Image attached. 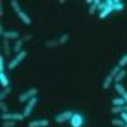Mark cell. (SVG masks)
<instances>
[{
  "label": "cell",
  "mask_w": 127,
  "mask_h": 127,
  "mask_svg": "<svg viewBox=\"0 0 127 127\" xmlns=\"http://www.w3.org/2000/svg\"><path fill=\"white\" fill-rule=\"evenodd\" d=\"M11 8L14 9V12L17 14V17L25 23V25H31L32 23V20H31V17L28 15V12H25L23 9H22V6H20V3L17 2V0H12L11 2Z\"/></svg>",
  "instance_id": "obj_1"
},
{
  "label": "cell",
  "mask_w": 127,
  "mask_h": 127,
  "mask_svg": "<svg viewBox=\"0 0 127 127\" xmlns=\"http://www.w3.org/2000/svg\"><path fill=\"white\" fill-rule=\"evenodd\" d=\"M120 70H121V67L118 66V64L112 67V70L109 72L107 77H106V78H104V81H103V89H109V87H110V86L115 83V77L118 75V72H120Z\"/></svg>",
  "instance_id": "obj_2"
},
{
  "label": "cell",
  "mask_w": 127,
  "mask_h": 127,
  "mask_svg": "<svg viewBox=\"0 0 127 127\" xmlns=\"http://www.w3.org/2000/svg\"><path fill=\"white\" fill-rule=\"evenodd\" d=\"M0 34H2L3 40H9V41H17L20 37V32L19 31H14V29H3L0 28Z\"/></svg>",
  "instance_id": "obj_3"
},
{
  "label": "cell",
  "mask_w": 127,
  "mask_h": 127,
  "mask_svg": "<svg viewBox=\"0 0 127 127\" xmlns=\"http://www.w3.org/2000/svg\"><path fill=\"white\" fill-rule=\"evenodd\" d=\"M37 94H38V90L35 89V87H31V89L25 90L23 94H20V95H19V101H20V103H23V104H26V103L29 101V99H32V98L37 96Z\"/></svg>",
  "instance_id": "obj_4"
},
{
  "label": "cell",
  "mask_w": 127,
  "mask_h": 127,
  "mask_svg": "<svg viewBox=\"0 0 127 127\" xmlns=\"http://www.w3.org/2000/svg\"><path fill=\"white\" fill-rule=\"evenodd\" d=\"M26 55H28V52H26L25 49H23L20 54H17V55H14V57L11 58V61L8 63V69H15V67L19 66L20 63H22V61L26 58Z\"/></svg>",
  "instance_id": "obj_5"
},
{
  "label": "cell",
  "mask_w": 127,
  "mask_h": 127,
  "mask_svg": "<svg viewBox=\"0 0 127 127\" xmlns=\"http://www.w3.org/2000/svg\"><path fill=\"white\" fill-rule=\"evenodd\" d=\"M2 118H3V121H15V123L25 120L23 113H19V112H8V113H3Z\"/></svg>",
  "instance_id": "obj_6"
},
{
  "label": "cell",
  "mask_w": 127,
  "mask_h": 127,
  "mask_svg": "<svg viewBox=\"0 0 127 127\" xmlns=\"http://www.w3.org/2000/svg\"><path fill=\"white\" fill-rule=\"evenodd\" d=\"M74 113H75V112H72V110H64V112L58 113V115L55 116V123H57V124L67 123V121H70V118L74 116Z\"/></svg>",
  "instance_id": "obj_7"
},
{
  "label": "cell",
  "mask_w": 127,
  "mask_h": 127,
  "mask_svg": "<svg viewBox=\"0 0 127 127\" xmlns=\"http://www.w3.org/2000/svg\"><path fill=\"white\" fill-rule=\"evenodd\" d=\"M106 5H107V6L104 8V9H103L101 12H98V17H99L101 20H104L106 17H109L112 12H115V11H113V0H106Z\"/></svg>",
  "instance_id": "obj_8"
},
{
  "label": "cell",
  "mask_w": 127,
  "mask_h": 127,
  "mask_svg": "<svg viewBox=\"0 0 127 127\" xmlns=\"http://www.w3.org/2000/svg\"><path fill=\"white\" fill-rule=\"evenodd\" d=\"M37 101H38V99H37V96H35V98L29 99V101H28V103L25 104V109H23V112H22L25 118H28V116H29V115L32 113V110H34V107L37 106Z\"/></svg>",
  "instance_id": "obj_9"
},
{
  "label": "cell",
  "mask_w": 127,
  "mask_h": 127,
  "mask_svg": "<svg viewBox=\"0 0 127 127\" xmlns=\"http://www.w3.org/2000/svg\"><path fill=\"white\" fill-rule=\"evenodd\" d=\"M70 127H83V124H84V116L81 115V113H78V112H75L74 113V116L70 118Z\"/></svg>",
  "instance_id": "obj_10"
},
{
  "label": "cell",
  "mask_w": 127,
  "mask_h": 127,
  "mask_svg": "<svg viewBox=\"0 0 127 127\" xmlns=\"http://www.w3.org/2000/svg\"><path fill=\"white\" fill-rule=\"evenodd\" d=\"M23 44H25L23 38H19L17 41H14V44H12V54L14 55H17V54H20L23 51Z\"/></svg>",
  "instance_id": "obj_11"
},
{
  "label": "cell",
  "mask_w": 127,
  "mask_h": 127,
  "mask_svg": "<svg viewBox=\"0 0 127 127\" xmlns=\"http://www.w3.org/2000/svg\"><path fill=\"white\" fill-rule=\"evenodd\" d=\"M48 126H49L48 120H34L28 123V127H48Z\"/></svg>",
  "instance_id": "obj_12"
},
{
  "label": "cell",
  "mask_w": 127,
  "mask_h": 127,
  "mask_svg": "<svg viewBox=\"0 0 127 127\" xmlns=\"http://www.w3.org/2000/svg\"><path fill=\"white\" fill-rule=\"evenodd\" d=\"M2 46H3V55H9V54H12V46H11V41L9 40H3L2 41Z\"/></svg>",
  "instance_id": "obj_13"
},
{
  "label": "cell",
  "mask_w": 127,
  "mask_h": 127,
  "mask_svg": "<svg viewBox=\"0 0 127 127\" xmlns=\"http://www.w3.org/2000/svg\"><path fill=\"white\" fill-rule=\"evenodd\" d=\"M99 0H94L92 3H90V6H89V14L90 15H94L95 12H98V8H99Z\"/></svg>",
  "instance_id": "obj_14"
},
{
  "label": "cell",
  "mask_w": 127,
  "mask_h": 127,
  "mask_svg": "<svg viewBox=\"0 0 127 127\" xmlns=\"http://www.w3.org/2000/svg\"><path fill=\"white\" fill-rule=\"evenodd\" d=\"M0 81H2V87H9V80H8L6 72H0Z\"/></svg>",
  "instance_id": "obj_15"
},
{
  "label": "cell",
  "mask_w": 127,
  "mask_h": 127,
  "mask_svg": "<svg viewBox=\"0 0 127 127\" xmlns=\"http://www.w3.org/2000/svg\"><path fill=\"white\" fill-rule=\"evenodd\" d=\"M112 106L113 107H123V106H126V101H124L121 96H116V98L112 99Z\"/></svg>",
  "instance_id": "obj_16"
},
{
  "label": "cell",
  "mask_w": 127,
  "mask_h": 127,
  "mask_svg": "<svg viewBox=\"0 0 127 127\" xmlns=\"http://www.w3.org/2000/svg\"><path fill=\"white\" fill-rule=\"evenodd\" d=\"M44 46H46V48H58L60 46V43H58V38L55 40V38H52V40H46V41H44Z\"/></svg>",
  "instance_id": "obj_17"
},
{
  "label": "cell",
  "mask_w": 127,
  "mask_h": 127,
  "mask_svg": "<svg viewBox=\"0 0 127 127\" xmlns=\"http://www.w3.org/2000/svg\"><path fill=\"white\" fill-rule=\"evenodd\" d=\"M126 77H127V70H126V69H121L120 72H118V75L115 77V83H121Z\"/></svg>",
  "instance_id": "obj_18"
},
{
  "label": "cell",
  "mask_w": 127,
  "mask_h": 127,
  "mask_svg": "<svg viewBox=\"0 0 127 127\" xmlns=\"http://www.w3.org/2000/svg\"><path fill=\"white\" fill-rule=\"evenodd\" d=\"M11 92H12V87H5V89H2V92H0V101H5L6 96L9 95Z\"/></svg>",
  "instance_id": "obj_19"
},
{
  "label": "cell",
  "mask_w": 127,
  "mask_h": 127,
  "mask_svg": "<svg viewBox=\"0 0 127 127\" xmlns=\"http://www.w3.org/2000/svg\"><path fill=\"white\" fill-rule=\"evenodd\" d=\"M113 86H115V90L118 92V95H120V96H123V95H124V94L127 92V90H126V87H124V86H123L121 83H115Z\"/></svg>",
  "instance_id": "obj_20"
},
{
  "label": "cell",
  "mask_w": 127,
  "mask_h": 127,
  "mask_svg": "<svg viewBox=\"0 0 127 127\" xmlns=\"http://www.w3.org/2000/svg\"><path fill=\"white\" fill-rule=\"evenodd\" d=\"M124 9V3L120 2V0H113V11L118 12V11H123Z\"/></svg>",
  "instance_id": "obj_21"
},
{
  "label": "cell",
  "mask_w": 127,
  "mask_h": 127,
  "mask_svg": "<svg viewBox=\"0 0 127 127\" xmlns=\"http://www.w3.org/2000/svg\"><path fill=\"white\" fill-rule=\"evenodd\" d=\"M112 126H115V127H124L126 123L121 120V118H113V120H112Z\"/></svg>",
  "instance_id": "obj_22"
},
{
  "label": "cell",
  "mask_w": 127,
  "mask_h": 127,
  "mask_svg": "<svg viewBox=\"0 0 127 127\" xmlns=\"http://www.w3.org/2000/svg\"><path fill=\"white\" fill-rule=\"evenodd\" d=\"M118 66H120L121 69H124L127 66V54H124V55L120 58V61H118Z\"/></svg>",
  "instance_id": "obj_23"
},
{
  "label": "cell",
  "mask_w": 127,
  "mask_h": 127,
  "mask_svg": "<svg viewBox=\"0 0 127 127\" xmlns=\"http://www.w3.org/2000/svg\"><path fill=\"white\" fill-rule=\"evenodd\" d=\"M67 41H69V34H61L58 37V43L60 44H66Z\"/></svg>",
  "instance_id": "obj_24"
},
{
  "label": "cell",
  "mask_w": 127,
  "mask_h": 127,
  "mask_svg": "<svg viewBox=\"0 0 127 127\" xmlns=\"http://www.w3.org/2000/svg\"><path fill=\"white\" fill-rule=\"evenodd\" d=\"M6 67H8V64L5 61V55H2L0 57V72H6Z\"/></svg>",
  "instance_id": "obj_25"
},
{
  "label": "cell",
  "mask_w": 127,
  "mask_h": 127,
  "mask_svg": "<svg viewBox=\"0 0 127 127\" xmlns=\"http://www.w3.org/2000/svg\"><path fill=\"white\" fill-rule=\"evenodd\" d=\"M0 109H2V115L9 112V110H8V104H6L5 101H0Z\"/></svg>",
  "instance_id": "obj_26"
},
{
  "label": "cell",
  "mask_w": 127,
  "mask_h": 127,
  "mask_svg": "<svg viewBox=\"0 0 127 127\" xmlns=\"http://www.w3.org/2000/svg\"><path fill=\"white\" fill-rule=\"evenodd\" d=\"M123 107H124V106H123ZM123 107H113V106H112V110H110V112H112V113H120V115H121V113L124 112Z\"/></svg>",
  "instance_id": "obj_27"
},
{
  "label": "cell",
  "mask_w": 127,
  "mask_h": 127,
  "mask_svg": "<svg viewBox=\"0 0 127 127\" xmlns=\"http://www.w3.org/2000/svg\"><path fill=\"white\" fill-rule=\"evenodd\" d=\"M17 123L15 121H3V127H15Z\"/></svg>",
  "instance_id": "obj_28"
},
{
  "label": "cell",
  "mask_w": 127,
  "mask_h": 127,
  "mask_svg": "<svg viewBox=\"0 0 127 127\" xmlns=\"http://www.w3.org/2000/svg\"><path fill=\"white\" fill-rule=\"evenodd\" d=\"M120 118H121V120H123L126 124H127V112H123V113L120 115Z\"/></svg>",
  "instance_id": "obj_29"
},
{
  "label": "cell",
  "mask_w": 127,
  "mask_h": 127,
  "mask_svg": "<svg viewBox=\"0 0 127 127\" xmlns=\"http://www.w3.org/2000/svg\"><path fill=\"white\" fill-rule=\"evenodd\" d=\"M22 38H23V41H29V40H32V35L31 34H26L25 37H22Z\"/></svg>",
  "instance_id": "obj_30"
},
{
  "label": "cell",
  "mask_w": 127,
  "mask_h": 127,
  "mask_svg": "<svg viewBox=\"0 0 127 127\" xmlns=\"http://www.w3.org/2000/svg\"><path fill=\"white\" fill-rule=\"evenodd\" d=\"M124 127H127V124H126V126H124Z\"/></svg>",
  "instance_id": "obj_31"
}]
</instances>
